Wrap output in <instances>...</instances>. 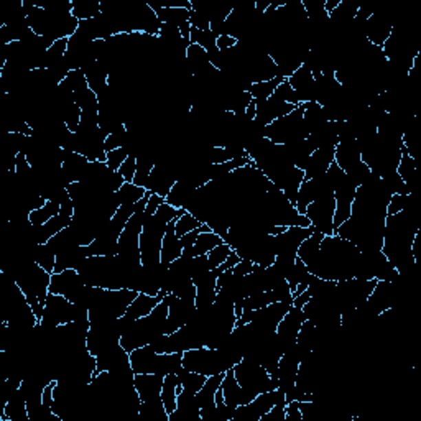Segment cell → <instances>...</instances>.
Here are the masks:
<instances>
[{
  "label": "cell",
  "mask_w": 421,
  "mask_h": 421,
  "mask_svg": "<svg viewBox=\"0 0 421 421\" xmlns=\"http://www.w3.org/2000/svg\"><path fill=\"white\" fill-rule=\"evenodd\" d=\"M130 367L133 374H180L183 370V352H163L155 351L150 344L136 349L129 354Z\"/></svg>",
  "instance_id": "1"
},
{
  "label": "cell",
  "mask_w": 421,
  "mask_h": 421,
  "mask_svg": "<svg viewBox=\"0 0 421 421\" xmlns=\"http://www.w3.org/2000/svg\"><path fill=\"white\" fill-rule=\"evenodd\" d=\"M303 116H305V111H303L300 104L288 116L277 119L270 125H267L263 129V137L277 143V145H288V143L305 140V138L310 137V130L306 127Z\"/></svg>",
  "instance_id": "2"
},
{
  "label": "cell",
  "mask_w": 421,
  "mask_h": 421,
  "mask_svg": "<svg viewBox=\"0 0 421 421\" xmlns=\"http://www.w3.org/2000/svg\"><path fill=\"white\" fill-rule=\"evenodd\" d=\"M233 369L234 376L242 389L250 391L255 397L263 391L279 389V378L270 376L259 362L250 359V357H242Z\"/></svg>",
  "instance_id": "3"
},
{
  "label": "cell",
  "mask_w": 421,
  "mask_h": 421,
  "mask_svg": "<svg viewBox=\"0 0 421 421\" xmlns=\"http://www.w3.org/2000/svg\"><path fill=\"white\" fill-rule=\"evenodd\" d=\"M166 222L151 216L143 224L140 234V260L142 267L157 268L162 265V241L166 233Z\"/></svg>",
  "instance_id": "4"
},
{
  "label": "cell",
  "mask_w": 421,
  "mask_h": 421,
  "mask_svg": "<svg viewBox=\"0 0 421 421\" xmlns=\"http://www.w3.org/2000/svg\"><path fill=\"white\" fill-rule=\"evenodd\" d=\"M334 210V193H327V195L318 197V199L313 201V203L308 206L305 216L310 219L311 226L314 227L316 233H321L324 235H334V226H332Z\"/></svg>",
  "instance_id": "5"
},
{
  "label": "cell",
  "mask_w": 421,
  "mask_h": 421,
  "mask_svg": "<svg viewBox=\"0 0 421 421\" xmlns=\"http://www.w3.org/2000/svg\"><path fill=\"white\" fill-rule=\"evenodd\" d=\"M87 286L84 285L81 277H79L78 270H63V272H54L52 273V283H50V293L61 294V296L68 298L71 303H79L83 301L84 293H86Z\"/></svg>",
  "instance_id": "6"
},
{
  "label": "cell",
  "mask_w": 421,
  "mask_h": 421,
  "mask_svg": "<svg viewBox=\"0 0 421 421\" xmlns=\"http://www.w3.org/2000/svg\"><path fill=\"white\" fill-rule=\"evenodd\" d=\"M196 311L195 301L183 300V298L175 296V294H168V319L163 334H171V332L186 326L195 318Z\"/></svg>",
  "instance_id": "7"
},
{
  "label": "cell",
  "mask_w": 421,
  "mask_h": 421,
  "mask_svg": "<svg viewBox=\"0 0 421 421\" xmlns=\"http://www.w3.org/2000/svg\"><path fill=\"white\" fill-rule=\"evenodd\" d=\"M305 321H306L305 311H303L301 308H296V306H292V308L286 311L283 319L279 323L275 332H277V336H279L280 343L283 344L285 352L296 344L298 332H300L301 324Z\"/></svg>",
  "instance_id": "8"
},
{
  "label": "cell",
  "mask_w": 421,
  "mask_h": 421,
  "mask_svg": "<svg viewBox=\"0 0 421 421\" xmlns=\"http://www.w3.org/2000/svg\"><path fill=\"white\" fill-rule=\"evenodd\" d=\"M176 181H178V171L168 162H157L151 170L145 189L166 199L168 193L171 191Z\"/></svg>",
  "instance_id": "9"
},
{
  "label": "cell",
  "mask_w": 421,
  "mask_h": 421,
  "mask_svg": "<svg viewBox=\"0 0 421 421\" xmlns=\"http://www.w3.org/2000/svg\"><path fill=\"white\" fill-rule=\"evenodd\" d=\"M296 107L298 105L281 102V100L273 98H268L267 100H257V117L254 122L257 125L265 129L277 119L288 116V114L293 112Z\"/></svg>",
  "instance_id": "10"
},
{
  "label": "cell",
  "mask_w": 421,
  "mask_h": 421,
  "mask_svg": "<svg viewBox=\"0 0 421 421\" xmlns=\"http://www.w3.org/2000/svg\"><path fill=\"white\" fill-rule=\"evenodd\" d=\"M221 391L222 397H224L226 405L233 408V410H235V408L241 405H246V403H250L252 400L255 398V395H252L250 391L242 389L241 384L237 382V378L234 376V369L226 370L224 378H222L221 384Z\"/></svg>",
  "instance_id": "11"
},
{
  "label": "cell",
  "mask_w": 421,
  "mask_h": 421,
  "mask_svg": "<svg viewBox=\"0 0 421 421\" xmlns=\"http://www.w3.org/2000/svg\"><path fill=\"white\" fill-rule=\"evenodd\" d=\"M336 155V147H321V149H316L313 153L310 155L306 160L305 168V180H313L318 176L326 175V171L330 170L331 163L334 162Z\"/></svg>",
  "instance_id": "12"
},
{
  "label": "cell",
  "mask_w": 421,
  "mask_h": 421,
  "mask_svg": "<svg viewBox=\"0 0 421 421\" xmlns=\"http://www.w3.org/2000/svg\"><path fill=\"white\" fill-rule=\"evenodd\" d=\"M165 376L160 374H136L133 377V387H136L138 397L142 402H157L162 400V387Z\"/></svg>",
  "instance_id": "13"
},
{
  "label": "cell",
  "mask_w": 421,
  "mask_h": 421,
  "mask_svg": "<svg viewBox=\"0 0 421 421\" xmlns=\"http://www.w3.org/2000/svg\"><path fill=\"white\" fill-rule=\"evenodd\" d=\"M286 81L290 83V86L293 87L294 92H296L298 99H300V104L314 100V78L313 73H311L310 66H306L305 63H303V66H300V68L294 71Z\"/></svg>",
  "instance_id": "14"
},
{
  "label": "cell",
  "mask_w": 421,
  "mask_h": 421,
  "mask_svg": "<svg viewBox=\"0 0 421 421\" xmlns=\"http://www.w3.org/2000/svg\"><path fill=\"white\" fill-rule=\"evenodd\" d=\"M391 30H393V25L384 15L372 14L364 25V38L370 45L382 48L385 41L389 40Z\"/></svg>",
  "instance_id": "15"
},
{
  "label": "cell",
  "mask_w": 421,
  "mask_h": 421,
  "mask_svg": "<svg viewBox=\"0 0 421 421\" xmlns=\"http://www.w3.org/2000/svg\"><path fill=\"white\" fill-rule=\"evenodd\" d=\"M224 244V239L221 235H217L208 224L201 226V233L197 235L195 246L189 248H183V255L181 257H188V259H193V257H201V255H208L214 247L221 246Z\"/></svg>",
  "instance_id": "16"
},
{
  "label": "cell",
  "mask_w": 421,
  "mask_h": 421,
  "mask_svg": "<svg viewBox=\"0 0 421 421\" xmlns=\"http://www.w3.org/2000/svg\"><path fill=\"white\" fill-rule=\"evenodd\" d=\"M166 294L168 293L165 292V290H162V292H160L158 294H155V296H151V294H147V293H138L136 296V300L130 303V306L127 308V313H125V318L132 319V321L145 318V316H149L151 311L157 308Z\"/></svg>",
  "instance_id": "17"
},
{
  "label": "cell",
  "mask_w": 421,
  "mask_h": 421,
  "mask_svg": "<svg viewBox=\"0 0 421 421\" xmlns=\"http://www.w3.org/2000/svg\"><path fill=\"white\" fill-rule=\"evenodd\" d=\"M334 162L343 171L351 170L357 163L362 162L360 158V147L357 143V138H347V140H341L336 145Z\"/></svg>",
  "instance_id": "18"
},
{
  "label": "cell",
  "mask_w": 421,
  "mask_h": 421,
  "mask_svg": "<svg viewBox=\"0 0 421 421\" xmlns=\"http://www.w3.org/2000/svg\"><path fill=\"white\" fill-rule=\"evenodd\" d=\"M175 222L176 221H171L166 226V233L162 241V265L166 268L183 255V246H181V239L176 235Z\"/></svg>",
  "instance_id": "19"
},
{
  "label": "cell",
  "mask_w": 421,
  "mask_h": 421,
  "mask_svg": "<svg viewBox=\"0 0 421 421\" xmlns=\"http://www.w3.org/2000/svg\"><path fill=\"white\" fill-rule=\"evenodd\" d=\"M149 6L153 8L155 14H157L160 23L162 25H171V27H183V25L189 23V8H181V7H157V6Z\"/></svg>",
  "instance_id": "20"
},
{
  "label": "cell",
  "mask_w": 421,
  "mask_h": 421,
  "mask_svg": "<svg viewBox=\"0 0 421 421\" xmlns=\"http://www.w3.org/2000/svg\"><path fill=\"white\" fill-rule=\"evenodd\" d=\"M181 382L178 378V374H168L163 378V387H162V402L165 407L166 413L171 415L176 410V400H178V393L181 391Z\"/></svg>",
  "instance_id": "21"
},
{
  "label": "cell",
  "mask_w": 421,
  "mask_h": 421,
  "mask_svg": "<svg viewBox=\"0 0 421 421\" xmlns=\"http://www.w3.org/2000/svg\"><path fill=\"white\" fill-rule=\"evenodd\" d=\"M397 173L400 178L405 181L407 186L410 188V193H415L416 181H418V166H416V162L413 157L408 153L405 147H402V157H400Z\"/></svg>",
  "instance_id": "22"
},
{
  "label": "cell",
  "mask_w": 421,
  "mask_h": 421,
  "mask_svg": "<svg viewBox=\"0 0 421 421\" xmlns=\"http://www.w3.org/2000/svg\"><path fill=\"white\" fill-rule=\"evenodd\" d=\"M224 374H216V376H210L208 377V380H206V384L203 389H201L195 395V400H196V407L199 408H208V407H213L214 403V398H216V393L217 390L221 389V384H222V378H224Z\"/></svg>",
  "instance_id": "23"
},
{
  "label": "cell",
  "mask_w": 421,
  "mask_h": 421,
  "mask_svg": "<svg viewBox=\"0 0 421 421\" xmlns=\"http://www.w3.org/2000/svg\"><path fill=\"white\" fill-rule=\"evenodd\" d=\"M30 255L32 260H35L46 272H54V267H56V254H54L48 244H35V246L30 248Z\"/></svg>",
  "instance_id": "24"
},
{
  "label": "cell",
  "mask_w": 421,
  "mask_h": 421,
  "mask_svg": "<svg viewBox=\"0 0 421 421\" xmlns=\"http://www.w3.org/2000/svg\"><path fill=\"white\" fill-rule=\"evenodd\" d=\"M283 81H285V78H281V76H277V78L270 79V81L248 84L246 91L252 96V99L267 100L268 98H272L273 92H275L277 87L280 86V83H283Z\"/></svg>",
  "instance_id": "25"
},
{
  "label": "cell",
  "mask_w": 421,
  "mask_h": 421,
  "mask_svg": "<svg viewBox=\"0 0 421 421\" xmlns=\"http://www.w3.org/2000/svg\"><path fill=\"white\" fill-rule=\"evenodd\" d=\"M71 14L79 22L96 19L100 14V2L99 0H73L71 2Z\"/></svg>",
  "instance_id": "26"
},
{
  "label": "cell",
  "mask_w": 421,
  "mask_h": 421,
  "mask_svg": "<svg viewBox=\"0 0 421 421\" xmlns=\"http://www.w3.org/2000/svg\"><path fill=\"white\" fill-rule=\"evenodd\" d=\"M58 214H60V203H58V201L46 199V203L41 206V208L32 210V213L28 214V222H30V226H43L50 219L58 216Z\"/></svg>",
  "instance_id": "27"
},
{
  "label": "cell",
  "mask_w": 421,
  "mask_h": 421,
  "mask_svg": "<svg viewBox=\"0 0 421 421\" xmlns=\"http://www.w3.org/2000/svg\"><path fill=\"white\" fill-rule=\"evenodd\" d=\"M323 239H324V234L316 233L314 230V233L311 234L306 241H303L301 246L298 247V259H301L303 263L308 265L311 260L314 259V255L318 254Z\"/></svg>",
  "instance_id": "28"
},
{
  "label": "cell",
  "mask_w": 421,
  "mask_h": 421,
  "mask_svg": "<svg viewBox=\"0 0 421 421\" xmlns=\"http://www.w3.org/2000/svg\"><path fill=\"white\" fill-rule=\"evenodd\" d=\"M149 193H150L149 189L137 186V184H133V183H124L116 195L117 197H119L120 204H136L149 195Z\"/></svg>",
  "instance_id": "29"
},
{
  "label": "cell",
  "mask_w": 421,
  "mask_h": 421,
  "mask_svg": "<svg viewBox=\"0 0 421 421\" xmlns=\"http://www.w3.org/2000/svg\"><path fill=\"white\" fill-rule=\"evenodd\" d=\"M155 163H157V160L151 157L137 158V170H136V176H133L132 183L137 184V186L145 188L147 183H149L150 173H151V170H153Z\"/></svg>",
  "instance_id": "30"
},
{
  "label": "cell",
  "mask_w": 421,
  "mask_h": 421,
  "mask_svg": "<svg viewBox=\"0 0 421 421\" xmlns=\"http://www.w3.org/2000/svg\"><path fill=\"white\" fill-rule=\"evenodd\" d=\"M201 226H203V222H201L199 219L193 216V214L188 213V210H184V213L181 214L178 219H176L175 230H176V235H178V237H183V235L191 233V230L199 229Z\"/></svg>",
  "instance_id": "31"
},
{
  "label": "cell",
  "mask_w": 421,
  "mask_h": 421,
  "mask_svg": "<svg viewBox=\"0 0 421 421\" xmlns=\"http://www.w3.org/2000/svg\"><path fill=\"white\" fill-rule=\"evenodd\" d=\"M230 252H233V247L229 246V244H221V246L214 247L213 250L208 254V260L210 265V270H216V268L221 267L222 263L226 262L227 257L230 255Z\"/></svg>",
  "instance_id": "32"
},
{
  "label": "cell",
  "mask_w": 421,
  "mask_h": 421,
  "mask_svg": "<svg viewBox=\"0 0 421 421\" xmlns=\"http://www.w3.org/2000/svg\"><path fill=\"white\" fill-rule=\"evenodd\" d=\"M272 98L279 99V100H281V102H286V104L300 105V99H298L296 92H294V89L292 86H290V83L286 81V79L283 83H280V86L277 87L275 92H273Z\"/></svg>",
  "instance_id": "33"
},
{
  "label": "cell",
  "mask_w": 421,
  "mask_h": 421,
  "mask_svg": "<svg viewBox=\"0 0 421 421\" xmlns=\"http://www.w3.org/2000/svg\"><path fill=\"white\" fill-rule=\"evenodd\" d=\"M127 158H129L127 149H125V147H120V149L107 151V155H105V165L111 168L112 171H119L120 166L124 165V162Z\"/></svg>",
  "instance_id": "34"
},
{
  "label": "cell",
  "mask_w": 421,
  "mask_h": 421,
  "mask_svg": "<svg viewBox=\"0 0 421 421\" xmlns=\"http://www.w3.org/2000/svg\"><path fill=\"white\" fill-rule=\"evenodd\" d=\"M408 195H391L387 204V216H393V214L402 213L407 208Z\"/></svg>",
  "instance_id": "35"
},
{
  "label": "cell",
  "mask_w": 421,
  "mask_h": 421,
  "mask_svg": "<svg viewBox=\"0 0 421 421\" xmlns=\"http://www.w3.org/2000/svg\"><path fill=\"white\" fill-rule=\"evenodd\" d=\"M58 203H60V214H61V216H66V217H71V219L74 217L76 206H74L73 197L69 196L68 189H65V191L61 193L60 201H58Z\"/></svg>",
  "instance_id": "36"
},
{
  "label": "cell",
  "mask_w": 421,
  "mask_h": 421,
  "mask_svg": "<svg viewBox=\"0 0 421 421\" xmlns=\"http://www.w3.org/2000/svg\"><path fill=\"white\" fill-rule=\"evenodd\" d=\"M189 25H191L193 28H197V30H210L208 15L193 10V8L191 12H189Z\"/></svg>",
  "instance_id": "37"
},
{
  "label": "cell",
  "mask_w": 421,
  "mask_h": 421,
  "mask_svg": "<svg viewBox=\"0 0 421 421\" xmlns=\"http://www.w3.org/2000/svg\"><path fill=\"white\" fill-rule=\"evenodd\" d=\"M136 170H137V158L136 157H129L124 162V165L120 166L119 173L124 176L125 183H132L133 176H136Z\"/></svg>",
  "instance_id": "38"
},
{
  "label": "cell",
  "mask_w": 421,
  "mask_h": 421,
  "mask_svg": "<svg viewBox=\"0 0 421 421\" xmlns=\"http://www.w3.org/2000/svg\"><path fill=\"white\" fill-rule=\"evenodd\" d=\"M285 421H303L301 410H300V402H298V400L286 402Z\"/></svg>",
  "instance_id": "39"
},
{
  "label": "cell",
  "mask_w": 421,
  "mask_h": 421,
  "mask_svg": "<svg viewBox=\"0 0 421 421\" xmlns=\"http://www.w3.org/2000/svg\"><path fill=\"white\" fill-rule=\"evenodd\" d=\"M255 263L252 262L250 259H241V262H239L235 267L233 268L234 277H237V279H241V277H247L250 275L252 272H254Z\"/></svg>",
  "instance_id": "40"
},
{
  "label": "cell",
  "mask_w": 421,
  "mask_h": 421,
  "mask_svg": "<svg viewBox=\"0 0 421 421\" xmlns=\"http://www.w3.org/2000/svg\"><path fill=\"white\" fill-rule=\"evenodd\" d=\"M165 201H166L165 197H162V196L155 195V193H151L150 197H149V201H147V206H145V216H147V219L153 216V214L158 210L160 206L165 203Z\"/></svg>",
  "instance_id": "41"
},
{
  "label": "cell",
  "mask_w": 421,
  "mask_h": 421,
  "mask_svg": "<svg viewBox=\"0 0 421 421\" xmlns=\"http://www.w3.org/2000/svg\"><path fill=\"white\" fill-rule=\"evenodd\" d=\"M237 43H239V40H235V38H234V36H230V35H221V36H217V41H216L219 52H226V50H233L234 46H237Z\"/></svg>",
  "instance_id": "42"
},
{
  "label": "cell",
  "mask_w": 421,
  "mask_h": 421,
  "mask_svg": "<svg viewBox=\"0 0 421 421\" xmlns=\"http://www.w3.org/2000/svg\"><path fill=\"white\" fill-rule=\"evenodd\" d=\"M239 262H241V257L237 255V252L233 250V252H230V255L226 259V262L222 263L219 268H216V270H217V273H222V272H226V270H233V268Z\"/></svg>",
  "instance_id": "43"
},
{
  "label": "cell",
  "mask_w": 421,
  "mask_h": 421,
  "mask_svg": "<svg viewBox=\"0 0 421 421\" xmlns=\"http://www.w3.org/2000/svg\"><path fill=\"white\" fill-rule=\"evenodd\" d=\"M310 300H311V293L308 292V290H305V292H303L301 294H298V296L293 298V306H296V308L303 310V306H305Z\"/></svg>",
  "instance_id": "44"
},
{
  "label": "cell",
  "mask_w": 421,
  "mask_h": 421,
  "mask_svg": "<svg viewBox=\"0 0 421 421\" xmlns=\"http://www.w3.org/2000/svg\"><path fill=\"white\" fill-rule=\"evenodd\" d=\"M246 117L248 120H255V117H257V100H252V102L247 105Z\"/></svg>",
  "instance_id": "45"
}]
</instances>
